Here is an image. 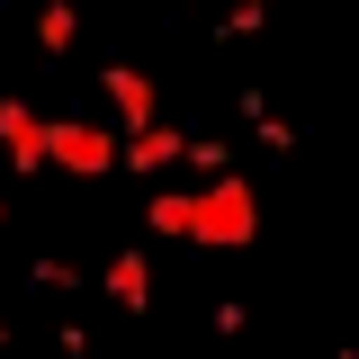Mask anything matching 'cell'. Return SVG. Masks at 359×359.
<instances>
[{"instance_id":"cell-1","label":"cell","mask_w":359,"mask_h":359,"mask_svg":"<svg viewBox=\"0 0 359 359\" xmlns=\"http://www.w3.org/2000/svg\"><path fill=\"white\" fill-rule=\"evenodd\" d=\"M144 224L162 243H189V252H252L261 243V189H252V171L198 180V189H153Z\"/></svg>"},{"instance_id":"cell-2","label":"cell","mask_w":359,"mask_h":359,"mask_svg":"<svg viewBox=\"0 0 359 359\" xmlns=\"http://www.w3.org/2000/svg\"><path fill=\"white\" fill-rule=\"evenodd\" d=\"M45 162L72 171V180H108V171H126V144L108 126H90V117H54L45 126Z\"/></svg>"},{"instance_id":"cell-3","label":"cell","mask_w":359,"mask_h":359,"mask_svg":"<svg viewBox=\"0 0 359 359\" xmlns=\"http://www.w3.org/2000/svg\"><path fill=\"white\" fill-rule=\"evenodd\" d=\"M99 90H108V108H117V126H126V144H135V135H153V126H162V90L144 81L135 63H108V72H99Z\"/></svg>"},{"instance_id":"cell-4","label":"cell","mask_w":359,"mask_h":359,"mask_svg":"<svg viewBox=\"0 0 359 359\" xmlns=\"http://www.w3.org/2000/svg\"><path fill=\"white\" fill-rule=\"evenodd\" d=\"M0 144H9V171H18V180L45 171V126H36L27 99H0Z\"/></svg>"},{"instance_id":"cell-5","label":"cell","mask_w":359,"mask_h":359,"mask_svg":"<svg viewBox=\"0 0 359 359\" xmlns=\"http://www.w3.org/2000/svg\"><path fill=\"white\" fill-rule=\"evenodd\" d=\"M108 297L126 314H144L153 306V261H144V252H108Z\"/></svg>"},{"instance_id":"cell-6","label":"cell","mask_w":359,"mask_h":359,"mask_svg":"<svg viewBox=\"0 0 359 359\" xmlns=\"http://www.w3.org/2000/svg\"><path fill=\"white\" fill-rule=\"evenodd\" d=\"M171 162H189V135H180L171 117H162L153 135H135V144H126V171H171Z\"/></svg>"},{"instance_id":"cell-7","label":"cell","mask_w":359,"mask_h":359,"mask_svg":"<svg viewBox=\"0 0 359 359\" xmlns=\"http://www.w3.org/2000/svg\"><path fill=\"white\" fill-rule=\"evenodd\" d=\"M72 36H81V18H72V0H54V9H36V54H63Z\"/></svg>"},{"instance_id":"cell-8","label":"cell","mask_w":359,"mask_h":359,"mask_svg":"<svg viewBox=\"0 0 359 359\" xmlns=\"http://www.w3.org/2000/svg\"><path fill=\"white\" fill-rule=\"evenodd\" d=\"M261 27H269V9H261V0H243V9H224L216 36H261Z\"/></svg>"},{"instance_id":"cell-9","label":"cell","mask_w":359,"mask_h":359,"mask_svg":"<svg viewBox=\"0 0 359 359\" xmlns=\"http://www.w3.org/2000/svg\"><path fill=\"white\" fill-rule=\"evenodd\" d=\"M252 135H261L269 153H287V144H297V126H287V117H269V108H261V117H252Z\"/></svg>"},{"instance_id":"cell-10","label":"cell","mask_w":359,"mask_h":359,"mask_svg":"<svg viewBox=\"0 0 359 359\" xmlns=\"http://www.w3.org/2000/svg\"><path fill=\"white\" fill-rule=\"evenodd\" d=\"M27 278H36V287H81V269H72V261H36Z\"/></svg>"},{"instance_id":"cell-11","label":"cell","mask_w":359,"mask_h":359,"mask_svg":"<svg viewBox=\"0 0 359 359\" xmlns=\"http://www.w3.org/2000/svg\"><path fill=\"white\" fill-rule=\"evenodd\" d=\"M0 341H9V323H0Z\"/></svg>"},{"instance_id":"cell-12","label":"cell","mask_w":359,"mask_h":359,"mask_svg":"<svg viewBox=\"0 0 359 359\" xmlns=\"http://www.w3.org/2000/svg\"><path fill=\"white\" fill-rule=\"evenodd\" d=\"M341 359H359V351H341Z\"/></svg>"},{"instance_id":"cell-13","label":"cell","mask_w":359,"mask_h":359,"mask_svg":"<svg viewBox=\"0 0 359 359\" xmlns=\"http://www.w3.org/2000/svg\"><path fill=\"white\" fill-rule=\"evenodd\" d=\"M0 216H9V207H0Z\"/></svg>"}]
</instances>
